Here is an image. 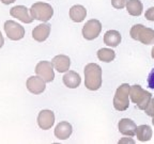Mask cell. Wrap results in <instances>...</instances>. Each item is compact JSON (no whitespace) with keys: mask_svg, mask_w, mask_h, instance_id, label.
<instances>
[{"mask_svg":"<svg viewBox=\"0 0 154 144\" xmlns=\"http://www.w3.org/2000/svg\"><path fill=\"white\" fill-rule=\"evenodd\" d=\"M85 86L90 91H97L102 86V68L95 63H89L85 67Z\"/></svg>","mask_w":154,"mask_h":144,"instance_id":"obj_1","label":"cell"},{"mask_svg":"<svg viewBox=\"0 0 154 144\" xmlns=\"http://www.w3.org/2000/svg\"><path fill=\"white\" fill-rule=\"evenodd\" d=\"M131 36L133 40L139 41L144 45L154 44V30L151 28H147L141 24L133 26V28L131 29Z\"/></svg>","mask_w":154,"mask_h":144,"instance_id":"obj_2","label":"cell"},{"mask_svg":"<svg viewBox=\"0 0 154 144\" xmlns=\"http://www.w3.org/2000/svg\"><path fill=\"white\" fill-rule=\"evenodd\" d=\"M130 97L133 103L136 104V106L140 110H144L146 107L148 106V104H149V101L151 100L152 94L150 92L143 90L138 84H135V86H131Z\"/></svg>","mask_w":154,"mask_h":144,"instance_id":"obj_3","label":"cell"},{"mask_svg":"<svg viewBox=\"0 0 154 144\" xmlns=\"http://www.w3.org/2000/svg\"><path fill=\"white\" fill-rule=\"evenodd\" d=\"M130 91L131 86L128 83L121 84L117 89L115 97H113V107L116 110L124 111L128 108V106H130V100H128Z\"/></svg>","mask_w":154,"mask_h":144,"instance_id":"obj_4","label":"cell"},{"mask_svg":"<svg viewBox=\"0 0 154 144\" xmlns=\"http://www.w3.org/2000/svg\"><path fill=\"white\" fill-rule=\"evenodd\" d=\"M30 14L33 19L41 20V22H48L54 15V9L51 4L45 2H36L32 4L30 9Z\"/></svg>","mask_w":154,"mask_h":144,"instance_id":"obj_5","label":"cell"},{"mask_svg":"<svg viewBox=\"0 0 154 144\" xmlns=\"http://www.w3.org/2000/svg\"><path fill=\"white\" fill-rule=\"evenodd\" d=\"M5 31L8 38L12 41H19L25 36L24 27L14 20H7L5 22Z\"/></svg>","mask_w":154,"mask_h":144,"instance_id":"obj_6","label":"cell"},{"mask_svg":"<svg viewBox=\"0 0 154 144\" xmlns=\"http://www.w3.org/2000/svg\"><path fill=\"white\" fill-rule=\"evenodd\" d=\"M102 31V24L97 19H90L82 28V36L88 41H92L100 35Z\"/></svg>","mask_w":154,"mask_h":144,"instance_id":"obj_7","label":"cell"},{"mask_svg":"<svg viewBox=\"0 0 154 144\" xmlns=\"http://www.w3.org/2000/svg\"><path fill=\"white\" fill-rule=\"evenodd\" d=\"M35 73L42 79L46 82H51L55 79V73H54V65L48 61H41L35 66Z\"/></svg>","mask_w":154,"mask_h":144,"instance_id":"obj_8","label":"cell"},{"mask_svg":"<svg viewBox=\"0 0 154 144\" xmlns=\"http://www.w3.org/2000/svg\"><path fill=\"white\" fill-rule=\"evenodd\" d=\"M46 81L42 79L40 76H31L29 77L28 80L26 82L27 89L30 93L34 94V95H38L42 94L46 89Z\"/></svg>","mask_w":154,"mask_h":144,"instance_id":"obj_9","label":"cell"},{"mask_svg":"<svg viewBox=\"0 0 154 144\" xmlns=\"http://www.w3.org/2000/svg\"><path fill=\"white\" fill-rule=\"evenodd\" d=\"M55 123V114L51 110H42L38 115V125L43 130L51 129Z\"/></svg>","mask_w":154,"mask_h":144,"instance_id":"obj_10","label":"cell"},{"mask_svg":"<svg viewBox=\"0 0 154 144\" xmlns=\"http://www.w3.org/2000/svg\"><path fill=\"white\" fill-rule=\"evenodd\" d=\"M10 14L12 17L17 18L25 24H31L33 22V17L31 16V14H29L28 9L24 5H16V7L12 8L10 10Z\"/></svg>","mask_w":154,"mask_h":144,"instance_id":"obj_11","label":"cell"},{"mask_svg":"<svg viewBox=\"0 0 154 144\" xmlns=\"http://www.w3.org/2000/svg\"><path fill=\"white\" fill-rule=\"evenodd\" d=\"M51 33V25L41 24L36 26L32 31V38L36 42H44L47 40Z\"/></svg>","mask_w":154,"mask_h":144,"instance_id":"obj_12","label":"cell"},{"mask_svg":"<svg viewBox=\"0 0 154 144\" xmlns=\"http://www.w3.org/2000/svg\"><path fill=\"white\" fill-rule=\"evenodd\" d=\"M119 131L121 132L124 136H130L133 137L136 134V124H135L134 121H132L131 118H122V120L119 122Z\"/></svg>","mask_w":154,"mask_h":144,"instance_id":"obj_13","label":"cell"},{"mask_svg":"<svg viewBox=\"0 0 154 144\" xmlns=\"http://www.w3.org/2000/svg\"><path fill=\"white\" fill-rule=\"evenodd\" d=\"M73 132L72 125L69 122H60L55 128V136L59 140H66Z\"/></svg>","mask_w":154,"mask_h":144,"instance_id":"obj_14","label":"cell"},{"mask_svg":"<svg viewBox=\"0 0 154 144\" xmlns=\"http://www.w3.org/2000/svg\"><path fill=\"white\" fill-rule=\"evenodd\" d=\"M51 63H53L55 70H57L59 73H65L69 70V68H70L71 60L67 56L59 55V56H56V57L54 58Z\"/></svg>","mask_w":154,"mask_h":144,"instance_id":"obj_15","label":"cell"},{"mask_svg":"<svg viewBox=\"0 0 154 144\" xmlns=\"http://www.w3.org/2000/svg\"><path fill=\"white\" fill-rule=\"evenodd\" d=\"M82 82V78H80L79 74H77L74 70H69L66 74L63 76V83L70 88V89H76L80 86Z\"/></svg>","mask_w":154,"mask_h":144,"instance_id":"obj_16","label":"cell"},{"mask_svg":"<svg viewBox=\"0 0 154 144\" xmlns=\"http://www.w3.org/2000/svg\"><path fill=\"white\" fill-rule=\"evenodd\" d=\"M87 15V10L82 5H73L70 9V18L75 22H82L85 20Z\"/></svg>","mask_w":154,"mask_h":144,"instance_id":"obj_17","label":"cell"},{"mask_svg":"<svg viewBox=\"0 0 154 144\" xmlns=\"http://www.w3.org/2000/svg\"><path fill=\"white\" fill-rule=\"evenodd\" d=\"M104 43L109 47H117L121 43V34L117 30H109L104 35Z\"/></svg>","mask_w":154,"mask_h":144,"instance_id":"obj_18","label":"cell"},{"mask_svg":"<svg viewBox=\"0 0 154 144\" xmlns=\"http://www.w3.org/2000/svg\"><path fill=\"white\" fill-rule=\"evenodd\" d=\"M136 136L137 139L141 142L150 141L152 138V129L149 125H140L136 128Z\"/></svg>","mask_w":154,"mask_h":144,"instance_id":"obj_19","label":"cell"},{"mask_svg":"<svg viewBox=\"0 0 154 144\" xmlns=\"http://www.w3.org/2000/svg\"><path fill=\"white\" fill-rule=\"evenodd\" d=\"M126 10L132 16H139L141 15L143 7L140 0H128L126 3Z\"/></svg>","mask_w":154,"mask_h":144,"instance_id":"obj_20","label":"cell"},{"mask_svg":"<svg viewBox=\"0 0 154 144\" xmlns=\"http://www.w3.org/2000/svg\"><path fill=\"white\" fill-rule=\"evenodd\" d=\"M97 58L99 60L102 62H111L116 58V52L112 49H109V48H101L99 51H97Z\"/></svg>","mask_w":154,"mask_h":144,"instance_id":"obj_21","label":"cell"},{"mask_svg":"<svg viewBox=\"0 0 154 144\" xmlns=\"http://www.w3.org/2000/svg\"><path fill=\"white\" fill-rule=\"evenodd\" d=\"M128 3V0H111V4L115 9L121 10Z\"/></svg>","mask_w":154,"mask_h":144,"instance_id":"obj_22","label":"cell"},{"mask_svg":"<svg viewBox=\"0 0 154 144\" xmlns=\"http://www.w3.org/2000/svg\"><path fill=\"white\" fill-rule=\"evenodd\" d=\"M144 111H146V113H147L149 116L153 118L154 116V98H151V100L149 101V104H148V106L146 107Z\"/></svg>","mask_w":154,"mask_h":144,"instance_id":"obj_23","label":"cell"},{"mask_svg":"<svg viewBox=\"0 0 154 144\" xmlns=\"http://www.w3.org/2000/svg\"><path fill=\"white\" fill-rule=\"evenodd\" d=\"M146 18L148 20H151V22H154V7H151L150 9H148L146 11Z\"/></svg>","mask_w":154,"mask_h":144,"instance_id":"obj_24","label":"cell"},{"mask_svg":"<svg viewBox=\"0 0 154 144\" xmlns=\"http://www.w3.org/2000/svg\"><path fill=\"white\" fill-rule=\"evenodd\" d=\"M148 86L151 89H154V68L151 70V73L149 74V77H148Z\"/></svg>","mask_w":154,"mask_h":144,"instance_id":"obj_25","label":"cell"},{"mask_svg":"<svg viewBox=\"0 0 154 144\" xmlns=\"http://www.w3.org/2000/svg\"><path fill=\"white\" fill-rule=\"evenodd\" d=\"M0 1H1L3 4H11V3L15 2L16 0H0Z\"/></svg>","mask_w":154,"mask_h":144,"instance_id":"obj_26","label":"cell"},{"mask_svg":"<svg viewBox=\"0 0 154 144\" xmlns=\"http://www.w3.org/2000/svg\"><path fill=\"white\" fill-rule=\"evenodd\" d=\"M3 44H5V38H3L2 34H1V32H0V48L2 47Z\"/></svg>","mask_w":154,"mask_h":144,"instance_id":"obj_27","label":"cell"},{"mask_svg":"<svg viewBox=\"0 0 154 144\" xmlns=\"http://www.w3.org/2000/svg\"><path fill=\"white\" fill-rule=\"evenodd\" d=\"M123 142H131V143H134V141H133V140H126V139L121 140V141H119V143H123Z\"/></svg>","mask_w":154,"mask_h":144,"instance_id":"obj_28","label":"cell"},{"mask_svg":"<svg viewBox=\"0 0 154 144\" xmlns=\"http://www.w3.org/2000/svg\"><path fill=\"white\" fill-rule=\"evenodd\" d=\"M151 56H152V58L154 59V46H153V48H152V53H151Z\"/></svg>","mask_w":154,"mask_h":144,"instance_id":"obj_29","label":"cell"},{"mask_svg":"<svg viewBox=\"0 0 154 144\" xmlns=\"http://www.w3.org/2000/svg\"><path fill=\"white\" fill-rule=\"evenodd\" d=\"M152 124L154 125V116H153V118H152Z\"/></svg>","mask_w":154,"mask_h":144,"instance_id":"obj_30","label":"cell"}]
</instances>
